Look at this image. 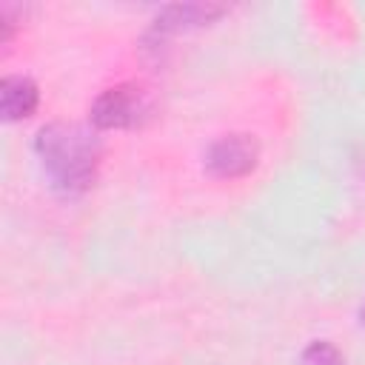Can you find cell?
I'll return each mask as SVG.
<instances>
[{"mask_svg":"<svg viewBox=\"0 0 365 365\" xmlns=\"http://www.w3.org/2000/svg\"><path fill=\"white\" fill-rule=\"evenodd\" d=\"M37 160L48 182L63 194L86 191L97 177L100 137L80 123H48L34 137Z\"/></svg>","mask_w":365,"mask_h":365,"instance_id":"cell-1","label":"cell"},{"mask_svg":"<svg viewBox=\"0 0 365 365\" xmlns=\"http://www.w3.org/2000/svg\"><path fill=\"white\" fill-rule=\"evenodd\" d=\"M151 114V100L145 88L134 83L114 86L103 91L91 106V123L97 128H131Z\"/></svg>","mask_w":365,"mask_h":365,"instance_id":"cell-2","label":"cell"},{"mask_svg":"<svg viewBox=\"0 0 365 365\" xmlns=\"http://www.w3.org/2000/svg\"><path fill=\"white\" fill-rule=\"evenodd\" d=\"M257 143L248 134H228L211 143L205 154V165L217 177H240L257 165Z\"/></svg>","mask_w":365,"mask_h":365,"instance_id":"cell-3","label":"cell"},{"mask_svg":"<svg viewBox=\"0 0 365 365\" xmlns=\"http://www.w3.org/2000/svg\"><path fill=\"white\" fill-rule=\"evenodd\" d=\"M0 108H3L6 120L29 117L37 108V86L23 74L3 77V83H0Z\"/></svg>","mask_w":365,"mask_h":365,"instance_id":"cell-4","label":"cell"},{"mask_svg":"<svg viewBox=\"0 0 365 365\" xmlns=\"http://www.w3.org/2000/svg\"><path fill=\"white\" fill-rule=\"evenodd\" d=\"M302 365H345L342 354L328 345V342H314L305 354H302Z\"/></svg>","mask_w":365,"mask_h":365,"instance_id":"cell-5","label":"cell"},{"mask_svg":"<svg viewBox=\"0 0 365 365\" xmlns=\"http://www.w3.org/2000/svg\"><path fill=\"white\" fill-rule=\"evenodd\" d=\"M362 322H365V308H362Z\"/></svg>","mask_w":365,"mask_h":365,"instance_id":"cell-6","label":"cell"}]
</instances>
